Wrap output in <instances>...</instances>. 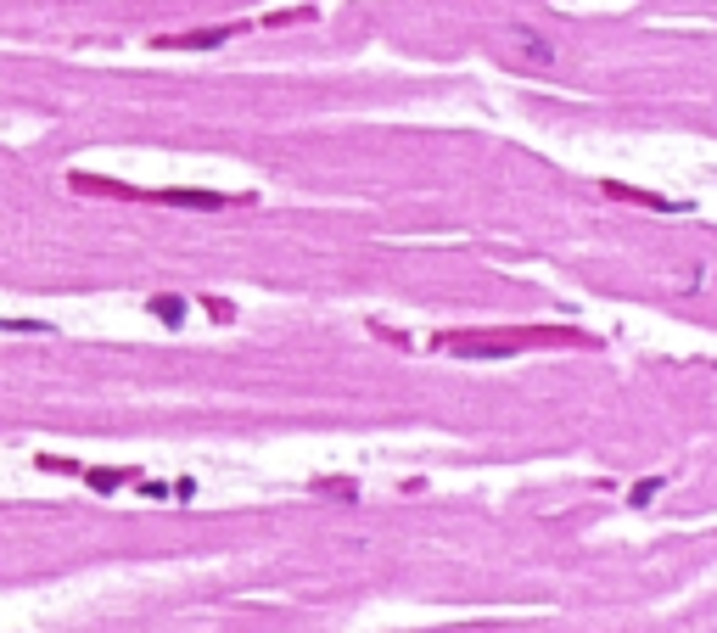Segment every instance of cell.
Returning a JSON list of instances; mask_svg holds the SVG:
<instances>
[{
  "instance_id": "cell-1",
  "label": "cell",
  "mask_w": 717,
  "mask_h": 633,
  "mask_svg": "<svg viewBox=\"0 0 717 633\" xmlns=\"http://www.w3.org/2000/svg\"><path fill=\"white\" fill-rule=\"evenodd\" d=\"M521 342H589L577 331H460V337H437L449 353H516Z\"/></svg>"
},
{
  "instance_id": "cell-2",
  "label": "cell",
  "mask_w": 717,
  "mask_h": 633,
  "mask_svg": "<svg viewBox=\"0 0 717 633\" xmlns=\"http://www.w3.org/2000/svg\"><path fill=\"white\" fill-rule=\"evenodd\" d=\"M505 45L516 51V62H527V68H555L561 62V51H555V40L549 34H538V29H527V23H510L505 29Z\"/></svg>"
},
{
  "instance_id": "cell-3",
  "label": "cell",
  "mask_w": 717,
  "mask_h": 633,
  "mask_svg": "<svg viewBox=\"0 0 717 633\" xmlns=\"http://www.w3.org/2000/svg\"><path fill=\"white\" fill-rule=\"evenodd\" d=\"M230 34H241V23H225V29H197V34H163L157 51H213V45H225Z\"/></svg>"
},
{
  "instance_id": "cell-4",
  "label": "cell",
  "mask_w": 717,
  "mask_h": 633,
  "mask_svg": "<svg viewBox=\"0 0 717 633\" xmlns=\"http://www.w3.org/2000/svg\"><path fill=\"white\" fill-rule=\"evenodd\" d=\"M163 208H236L247 197H225V191H157Z\"/></svg>"
},
{
  "instance_id": "cell-5",
  "label": "cell",
  "mask_w": 717,
  "mask_h": 633,
  "mask_svg": "<svg viewBox=\"0 0 717 633\" xmlns=\"http://www.w3.org/2000/svg\"><path fill=\"white\" fill-rule=\"evenodd\" d=\"M600 191L605 197H617V202H633V208H650V213H678V202L656 197V191H639V185H622V180H605Z\"/></svg>"
},
{
  "instance_id": "cell-6",
  "label": "cell",
  "mask_w": 717,
  "mask_h": 633,
  "mask_svg": "<svg viewBox=\"0 0 717 633\" xmlns=\"http://www.w3.org/2000/svg\"><path fill=\"white\" fill-rule=\"evenodd\" d=\"M152 314L157 320H169V325H180L185 320V297H152Z\"/></svg>"
},
{
  "instance_id": "cell-7",
  "label": "cell",
  "mask_w": 717,
  "mask_h": 633,
  "mask_svg": "<svg viewBox=\"0 0 717 633\" xmlns=\"http://www.w3.org/2000/svg\"><path fill=\"white\" fill-rule=\"evenodd\" d=\"M85 477H90V488L96 493H113V488H124V482H135L129 471H85Z\"/></svg>"
},
{
  "instance_id": "cell-8",
  "label": "cell",
  "mask_w": 717,
  "mask_h": 633,
  "mask_svg": "<svg viewBox=\"0 0 717 633\" xmlns=\"http://www.w3.org/2000/svg\"><path fill=\"white\" fill-rule=\"evenodd\" d=\"M309 17H314V6H292V12H269L264 23L269 29H286V23H309Z\"/></svg>"
},
{
  "instance_id": "cell-9",
  "label": "cell",
  "mask_w": 717,
  "mask_h": 633,
  "mask_svg": "<svg viewBox=\"0 0 717 633\" xmlns=\"http://www.w3.org/2000/svg\"><path fill=\"white\" fill-rule=\"evenodd\" d=\"M656 493H661V477H645V482H639V488H633V505H650Z\"/></svg>"
}]
</instances>
